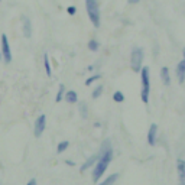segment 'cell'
<instances>
[{
	"mask_svg": "<svg viewBox=\"0 0 185 185\" xmlns=\"http://www.w3.org/2000/svg\"><path fill=\"white\" fill-rule=\"evenodd\" d=\"M113 159V147H111V143L110 140H104L101 143L100 152H98V159L96 162V166L92 169V182H98L100 178L104 175V172L109 168L110 162Z\"/></svg>",
	"mask_w": 185,
	"mask_h": 185,
	"instance_id": "obj_1",
	"label": "cell"
},
{
	"mask_svg": "<svg viewBox=\"0 0 185 185\" xmlns=\"http://www.w3.org/2000/svg\"><path fill=\"white\" fill-rule=\"evenodd\" d=\"M85 6H87V13L91 20L94 28H100V6H98V0H85Z\"/></svg>",
	"mask_w": 185,
	"mask_h": 185,
	"instance_id": "obj_2",
	"label": "cell"
},
{
	"mask_svg": "<svg viewBox=\"0 0 185 185\" xmlns=\"http://www.w3.org/2000/svg\"><path fill=\"white\" fill-rule=\"evenodd\" d=\"M140 75H142V92H140V97H142V101L145 104L149 103V94H151V78H149V68L143 67L140 70Z\"/></svg>",
	"mask_w": 185,
	"mask_h": 185,
	"instance_id": "obj_3",
	"label": "cell"
},
{
	"mask_svg": "<svg viewBox=\"0 0 185 185\" xmlns=\"http://www.w3.org/2000/svg\"><path fill=\"white\" fill-rule=\"evenodd\" d=\"M143 59H145V52H143V49L135 46L130 52V67L135 72H140Z\"/></svg>",
	"mask_w": 185,
	"mask_h": 185,
	"instance_id": "obj_4",
	"label": "cell"
},
{
	"mask_svg": "<svg viewBox=\"0 0 185 185\" xmlns=\"http://www.w3.org/2000/svg\"><path fill=\"white\" fill-rule=\"evenodd\" d=\"M2 55L6 64L12 62V51H10V45H9V39L6 34L2 35Z\"/></svg>",
	"mask_w": 185,
	"mask_h": 185,
	"instance_id": "obj_5",
	"label": "cell"
},
{
	"mask_svg": "<svg viewBox=\"0 0 185 185\" xmlns=\"http://www.w3.org/2000/svg\"><path fill=\"white\" fill-rule=\"evenodd\" d=\"M46 127V116L45 114H41L36 120H35V127H34V135L35 138H41Z\"/></svg>",
	"mask_w": 185,
	"mask_h": 185,
	"instance_id": "obj_6",
	"label": "cell"
},
{
	"mask_svg": "<svg viewBox=\"0 0 185 185\" xmlns=\"http://www.w3.org/2000/svg\"><path fill=\"white\" fill-rule=\"evenodd\" d=\"M177 169H178V181H179V185H185V160L184 159L177 160Z\"/></svg>",
	"mask_w": 185,
	"mask_h": 185,
	"instance_id": "obj_7",
	"label": "cell"
},
{
	"mask_svg": "<svg viewBox=\"0 0 185 185\" xmlns=\"http://www.w3.org/2000/svg\"><path fill=\"white\" fill-rule=\"evenodd\" d=\"M156 135H158V124H151L149 127V132H147V143L151 146H155L156 145Z\"/></svg>",
	"mask_w": 185,
	"mask_h": 185,
	"instance_id": "obj_8",
	"label": "cell"
},
{
	"mask_svg": "<svg viewBox=\"0 0 185 185\" xmlns=\"http://www.w3.org/2000/svg\"><path fill=\"white\" fill-rule=\"evenodd\" d=\"M22 25H23V35L25 38L29 39L32 36V23L28 16H22Z\"/></svg>",
	"mask_w": 185,
	"mask_h": 185,
	"instance_id": "obj_9",
	"label": "cell"
},
{
	"mask_svg": "<svg viewBox=\"0 0 185 185\" xmlns=\"http://www.w3.org/2000/svg\"><path fill=\"white\" fill-rule=\"evenodd\" d=\"M177 77H178V81L179 84H184L185 83V59L179 61L177 65Z\"/></svg>",
	"mask_w": 185,
	"mask_h": 185,
	"instance_id": "obj_10",
	"label": "cell"
},
{
	"mask_svg": "<svg viewBox=\"0 0 185 185\" xmlns=\"http://www.w3.org/2000/svg\"><path fill=\"white\" fill-rule=\"evenodd\" d=\"M97 159H98V153H97V155H92V156H90L88 159L85 160L84 164L81 165V168H80V172H85V171H87V169H90L92 166V165L96 164L97 162Z\"/></svg>",
	"mask_w": 185,
	"mask_h": 185,
	"instance_id": "obj_11",
	"label": "cell"
},
{
	"mask_svg": "<svg viewBox=\"0 0 185 185\" xmlns=\"http://www.w3.org/2000/svg\"><path fill=\"white\" fill-rule=\"evenodd\" d=\"M64 98H65V101H67V103H70V104H75L77 101H78V96H77V92L72 91V90H70V91H65V96H64Z\"/></svg>",
	"mask_w": 185,
	"mask_h": 185,
	"instance_id": "obj_12",
	"label": "cell"
},
{
	"mask_svg": "<svg viewBox=\"0 0 185 185\" xmlns=\"http://www.w3.org/2000/svg\"><path fill=\"white\" fill-rule=\"evenodd\" d=\"M160 78H162V81H164L165 85L171 84V74H169V68L168 67H162V70H160Z\"/></svg>",
	"mask_w": 185,
	"mask_h": 185,
	"instance_id": "obj_13",
	"label": "cell"
},
{
	"mask_svg": "<svg viewBox=\"0 0 185 185\" xmlns=\"http://www.w3.org/2000/svg\"><path fill=\"white\" fill-rule=\"evenodd\" d=\"M119 178V174H111L110 177H107L104 181L101 182L100 185H116V181H117Z\"/></svg>",
	"mask_w": 185,
	"mask_h": 185,
	"instance_id": "obj_14",
	"label": "cell"
},
{
	"mask_svg": "<svg viewBox=\"0 0 185 185\" xmlns=\"http://www.w3.org/2000/svg\"><path fill=\"white\" fill-rule=\"evenodd\" d=\"M43 65H45V71H46V75L51 77L52 75V70H51V64H49V56L48 54H43Z\"/></svg>",
	"mask_w": 185,
	"mask_h": 185,
	"instance_id": "obj_15",
	"label": "cell"
},
{
	"mask_svg": "<svg viewBox=\"0 0 185 185\" xmlns=\"http://www.w3.org/2000/svg\"><path fill=\"white\" fill-rule=\"evenodd\" d=\"M64 96H65V85L59 84V88H58V92H56V97H55V101L59 103V101L64 98Z\"/></svg>",
	"mask_w": 185,
	"mask_h": 185,
	"instance_id": "obj_16",
	"label": "cell"
},
{
	"mask_svg": "<svg viewBox=\"0 0 185 185\" xmlns=\"http://www.w3.org/2000/svg\"><path fill=\"white\" fill-rule=\"evenodd\" d=\"M88 49L92 51V52H97V51L100 49V43H98V41H96V39H90L88 41Z\"/></svg>",
	"mask_w": 185,
	"mask_h": 185,
	"instance_id": "obj_17",
	"label": "cell"
},
{
	"mask_svg": "<svg viewBox=\"0 0 185 185\" xmlns=\"http://www.w3.org/2000/svg\"><path fill=\"white\" fill-rule=\"evenodd\" d=\"M68 146H70V142H68V140L59 142L58 146H56V152H58V153H62V152H65L68 149Z\"/></svg>",
	"mask_w": 185,
	"mask_h": 185,
	"instance_id": "obj_18",
	"label": "cell"
},
{
	"mask_svg": "<svg viewBox=\"0 0 185 185\" xmlns=\"http://www.w3.org/2000/svg\"><path fill=\"white\" fill-rule=\"evenodd\" d=\"M113 100L116 101V103H123V101H124V94H123L122 91H116L113 94Z\"/></svg>",
	"mask_w": 185,
	"mask_h": 185,
	"instance_id": "obj_19",
	"label": "cell"
},
{
	"mask_svg": "<svg viewBox=\"0 0 185 185\" xmlns=\"http://www.w3.org/2000/svg\"><path fill=\"white\" fill-rule=\"evenodd\" d=\"M101 92H103V85H97L96 88L92 90V94H91V97L92 98H98V97L101 96Z\"/></svg>",
	"mask_w": 185,
	"mask_h": 185,
	"instance_id": "obj_20",
	"label": "cell"
},
{
	"mask_svg": "<svg viewBox=\"0 0 185 185\" xmlns=\"http://www.w3.org/2000/svg\"><path fill=\"white\" fill-rule=\"evenodd\" d=\"M101 78V75L100 74H96V75H92V77H90V78H87V81H85V85H91L94 81H97V80H100Z\"/></svg>",
	"mask_w": 185,
	"mask_h": 185,
	"instance_id": "obj_21",
	"label": "cell"
},
{
	"mask_svg": "<svg viewBox=\"0 0 185 185\" xmlns=\"http://www.w3.org/2000/svg\"><path fill=\"white\" fill-rule=\"evenodd\" d=\"M80 113H81V116H83V119H87V104H85V103H81Z\"/></svg>",
	"mask_w": 185,
	"mask_h": 185,
	"instance_id": "obj_22",
	"label": "cell"
},
{
	"mask_svg": "<svg viewBox=\"0 0 185 185\" xmlns=\"http://www.w3.org/2000/svg\"><path fill=\"white\" fill-rule=\"evenodd\" d=\"M67 12H68V15H71V16H74V15L77 13V9L74 7V6H70V7L67 9Z\"/></svg>",
	"mask_w": 185,
	"mask_h": 185,
	"instance_id": "obj_23",
	"label": "cell"
},
{
	"mask_svg": "<svg viewBox=\"0 0 185 185\" xmlns=\"http://www.w3.org/2000/svg\"><path fill=\"white\" fill-rule=\"evenodd\" d=\"M36 184H38V182H36V179H35V178H32V179H30V181L28 182L26 185H36Z\"/></svg>",
	"mask_w": 185,
	"mask_h": 185,
	"instance_id": "obj_24",
	"label": "cell"
},
{
	"mask_svg": "<svg viewBox=\"0 0 185 185\" xmlns=\"http://www.w3.org/2000/svg\"><path fill=\"white\" fill-rule=\"evenodd\" d=\"M140 0H127V3H130V4H138Z\"/></svg>",
	"mask_w": 185,
	"mask_h": 185,
	"instance_id": "obj_25",
	"label": "cell"
},
{
	"mask_svg": "<svg viewBox=\"0 0 185 185\" xmlns=\"http://www.w3.org/2000/svg\"><path fill=\"white\" fill-rule=\"evenodd\" d=\"M65 164H67V165H70V166H74V165H75V164H74V162H72V160H65Z\"/></svg>",
	"mask_w": 185,
	"mask_h": 185,
	"instance_id": "obj_26",
	"label": "cell"
},
{
	"mask_svg": "<svg viewBox=\"0 0 185 185\" xmlns=\"http://www.w3.org/2000/svg\"><path fill=\"white\" fill-rule=\"evenodd\" d=\"M182 55H184V59H185V48H184V51H182Z\"/></svg>",
	"mask_w": 185,
	"mask_h": 185,
	"instance_id": "obj_27",
	"label": "cell"
},
{
	"mask_svg": "<svg viewBox=\"0 0 185 185\" xmlns=\"http://www.w3.org/2000/svg\"><path fill=\"white\" fill-rule=\"evenodd\" d=\"M2 56H3V55H2V54H0V59H2Z\"/></svg>",
	"mask_w": 185,
	"mask_h": 185,
	"instance_id": "obj_28",
	"label": "cell"
},
{
	"mask_svg": "<svg viewBox=\"0 0 185 185\" xmlns=\"http://www.w3.org/2000/svg\"><path fill=\"white\" fill-rule=\"evenodd\" d=\"M0 2H2V0H0Z\"/></svg>",
	"mask_w": 185,
	"mask_h": 185,
	"instance_id": "obj_29",
	"label": "cell"
}]
</instances>
